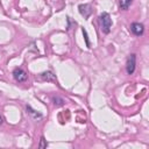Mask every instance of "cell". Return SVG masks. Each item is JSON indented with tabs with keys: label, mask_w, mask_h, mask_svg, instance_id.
Here are the masks:
<instances>
[{
	"label": "cell",
	"mask_w": 149,
	"mask_h": 149,
	"mask_svg": "<svg viewBox=\"0 0 149 149\" xmlns=\"http://www.w3.org/2000/svg\"><path fill=\"white\" fill-rule=\"evenodd\" d=\"M99 23H100V27H101L102 33L108 34L111 31V28H112V19H111V15L107 12H104V13H101L99 15Z\"/></svg>",
	"instance_id": "1"
},
{
	"label": "cell",
	"mask_w": 149,
	"mask_h": 149,
	"mask_svg": "<svg viewBox=\"0 0 149 149\" xmlns=\"http://www.w3.org/2000/svg\"><path fill=\"white\" fill-rule=\"evenodd\" d=\"M135 65H136V56L135 54H132L128 56L127 62H126V70L128 74H133L135 71Z\"/></svg>",
	"instance_id": "2"
},
{
	"label": "cell",
	"mask_w": 149,
	"mask_h": 149,
	"mask_svg": "<svg viewBox=\"0 0 149 149\" xmlns=\"http://www.w3.org/2000/svg\"><path fill=\"white\" fill-rule=\"evenodd\" d=\"M13 77H14V79H15L16 81L22 83V81H26V80H27L28 74H27V72H26L23 69H21V68H15L14 71H13Z\"/></svg>",
	"instance_id": "3"
},
{
	"label": "cell",
	"mask_w": 149,
	"mask_h": 149,
	"mask_svg": "<svg viewBox=\"0 0 149 149\" xmlns=\"http://www.w3.org/2000/svg\"><path fill=\"white\" fill-rule=\"evenodd\" d=\"M130 31L136 36H141L143 34V31H144V27L140 22H133L130 24Z\"/></svg>",
	"instance_id": "4"
},
{
	"label": "cell",
	"mask_w": 149,
	"mask_h": 149,
	"mask_svg": "<svg viewBox=\"0 0 149 149\" xmlns=\"http://www.w3.org/2000/svg\"><path fill=\"white\" fill-rule=\"evenodd\" d=\"M78 9H79V13H80L85 19L90 17V15L92 14V7H91V5H88V3H84V5L81 3V5H79Z\"/></svg>",
	"instance_id": "5"
},
{
	"label": "cell",
	"mask_w": 149,
	"mask_h": 149,
	"mask_svg": "<svg viewBox=\"0 0 149 149\" xmlns=\"http://www.w3.org/2000/svg\"><path fill=\"white\" fill-rule=\"evenodd\" d=\"M41 78H42V80H45V81H54V83H57V79H56L55 74H54L51 71L42 72V73H41Z\"/></svg>",
	"instance_id": "6"
},
{
	"label": "cell",
	"mask_w": 149,
	"mask_h": 149,
	"mask_svg": "<svg viewBox=\"0 0 149 149\" xmlns=\"http://www.w3.org/2000/svg\"><path fill=\"white\" fill-rule=\"evenodd\" d=\"M26 109H27L28 114H29L30 116H33L34 119H41V118H42V114H41V113H38V112H36L35 109H33V108H31V106L27 105V106H26Z\"/></svg>",
	"instance_id": "7"
},
{
	"label": "cell",
	"mask_w": 149,
	"mask_h": 149,
	"mask_svg": "<svg viewBox=\"0 0 149 149\" xmlns=\"http://www.w3.org/2000/svg\"><path fill=\"white\" fill-rule=\"evenodd\" d=\"M130 5H132V0H119V6L123 10H127Z\"/></svg>",
	"instance_id": "8"
},
{
	"label": "cell",
	"mask_w": 149,
	"mask_h": 149,
	"mask_svg": "<svg viewBox=\"0 0 149 149\" xmlns=\"http://www.w3.org/2000/svg\"><path fill=\"white\" fill-rule=\"evenodd\" d=\"M52 101H54V104L56 106H62L63 102H64V100L61 99V98H58V97H52Z\"/></svg>",
	"instance_id": "9"
},
{
	"label": "cell",
	"mask_w": 149,
	"mask_h": 149,
	"mask_svg": "<svg viewBox=\"0 0 149 149\" xmlns=\"http://www.w3.org/2000/svg\"><path fill=\"white\" fill-rule=\"evenodd\" d=\"M83 35H84V37H85V42H86V47L87 48H91L90 47V41H88V36H87V33H86V30L83 28Z\"/></svg>",
	"instance_id": "10"
},
{
	"label": "cell",
	"mask_w": 149,
	"mask_h": 149,
	"mask_svg": "<svg viewBox=\"0 0 149 149\" xmlns=\"http://www.w3.org/2000/svg\"><path fill=\"white\" fill-rule=\"evenodd\" d=\"M47 146H48V143H47L45 139H44V137L42 136V137H41V142H40L38 147H40V148H47Z\"/></svg>",
	"instance_id": "11"
},
{
	"label": "cell",
	"mask_w": 149,
	"mask_h": 149,
	"mask_svg": "<svg viewBox=\"0 0 149 149\" xmlns=\"http://www.w3.org/2000/svg\"><path fill=\"white\" fill-rule=\"evenodd\" d=\"M2 123V118H1V115H0V125Z\"/></svg>",
	"instance_id": "12"
}]
</instances>
